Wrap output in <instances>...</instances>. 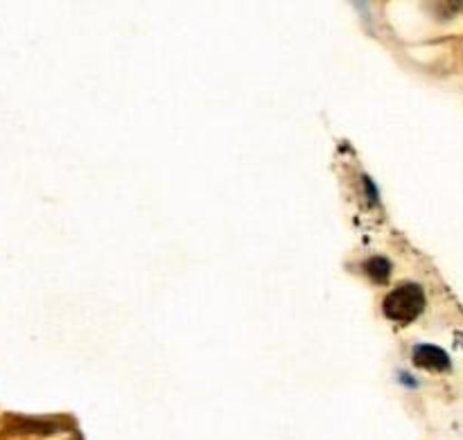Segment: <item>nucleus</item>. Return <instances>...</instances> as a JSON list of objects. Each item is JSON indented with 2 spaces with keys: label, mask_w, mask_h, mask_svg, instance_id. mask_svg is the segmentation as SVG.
I'll list each match as a JSON object with an SVG mask.
<instances>
[{
  "label": "nucleus",
  "mask_w": 463,
  "mask_h": 440,
  "mask_svg": "<svg viewBox=\"0 0 463 440\" xmlns=\"http://www.w3.org/2000/svg\"><path fill=\"white\" fill-rule=\"evenodd\" d=\"M425 307V294L419 285H401L384 298V314L396 323H411Z\"/></svg>",
  "instance_id": "1"
},
{
  "label": "nucleus",
  "mask_w": 463,
  "mask_h": 440,
  "mask_svg": "<svg viewBox=\"0 0 463 440\" xmlns=\"http://www.w3.org/2000/svg\"><path fill=\"white\" fill-rule=\"evenodd\" d=\"M414 364L425 370H448L450 369V357L437 346H419L414 351Z\"/></svg>",
  "instance_id": "2"
},
{
  "label": "nucleus",
  "mask_w": 463,
  "mask_h": 440,
  "mask_svg": "<svg viewBox=\"0 0 463 440\" xmlns=\"http://www.w3.org/2000/svg\"><path fill=\"white\" fill-rule=\"evenodd\" d=\"M364 269L375 283H384V280L389 278V274H392V265H389V260H384V257H371L364 265Z\"/></svg>",
  "instance_id": "3"
}]
</instances>
